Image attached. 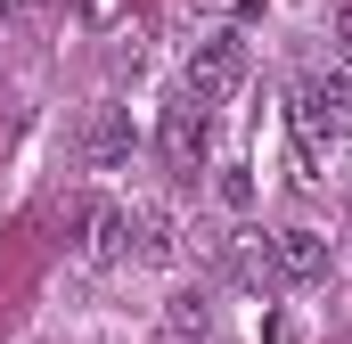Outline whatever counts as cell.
Masks as SVG:
<instances>
[{"label":"cell","instance_id":"obj_2","mask_svg":"<svg viewBox=\"0 0 352 344\" xmlns=\"http://www.w3.org/2000/svg\"><path fill=\"white\" fill-rule=\"evenodd\" d=\"M287 115H303V123H320L336 148L352 140V66H320V74H303V90H295V107Z\"/></svg>","mask_w":352,"mask_h":344},{"label":"cell","instance_id":"obj_5","mask_svg":"<svg viewBox=\"0 0 352 344\" xmlns=\"http://www.w3.org/2000/svg\"><path fill=\"white\" fill-rule=\"evenodd\" d=\"M205 115H213V107H197L188 90L164 107V164H173V172H197V164H205Z\"/></svg>","mask_w":352,"mask_h":344},{"label":"cell","instance_id":"obj_9","mask_svg":"<svg viewBox=\"0 0 352 344\" xmlns=\"http://www.w3.org/2000/svg\"><path fill=\"white\" fill-rule=\"evenodd\" d=\"M336 41H344V58H352V0L336 8Z\"/></svg>","mask_w":352,"mask_h":344},{"label":"cell","instance_id":"obj_7","mask_svg":"<svg viewBox=\"0 0 352 344\" xmlns=\"http://www.w3.org/2000/svg\"><path fill=\"white\" fill-rule=\"evenodd\" d=\"M131 140H123V123H115V107H98V123H90V140H82V156L90 164H115Z\"/></svg>","mask_w":352,"mask_h":344},{"label":"cell","instance_id":"obj_8","mask_svg":"<svg viewBox=\"0 0 352 344\" xmlns=\"http://www.w3.org/2000/svg\"><path fill=\"white\" fill-rule=\"evenodd\" d=\"M205 328H213V303L205 295H180L173 303V336H205Z\"/></svg>","mask_w":352,"mask_h":344},{"label":"cell","instance_id":"obj_6","mask_svg":"<svg viewBox=\"0 0 352 344\" xmlns=\"http://www.w3.org/2000/svg\"><path fill=\"white\" fill-rule=\"evenodd\" d=\"M131 255H140V262H173V255H180L173 213H164V205H140V213H131Z\"/></svg>","mask_w":352,"mask_h":344},{"label":"cell","instance_id":"obj_4","mask_svg":"<svg viewBox=\"0 0 352 344\" xmlns=\"http://www.w3.org/2000/svg\"><path fill=\"white\" fill-rule=\"evenodd\" d=\"M270 279H287V287H311V279H328V238L320 230H278L270 238Z\"/></svg>","mask_w":352,"mask_h":344},{"label":"cell","instance_id":"obj_3","mask_svg":"<svg viewBox=\"0 0 352 344\" xmlns=\"http://www.w3.org/2000/svg\"><path fill=\"white\" fill-rule=\"evenodd\" d=\"M74 230H82V262H123L131 255V213L115 197H90L82 213H74Z\"/></svg>","mask_w":352,"mask_h":344},{"label":"cell","instance_id":"obj_1","mask_svg":"<svg viewBox=\"0 0 352 344\" xmlns=\"http://www.w3.org/2000/svg\"><path fill=\"white\" fill-rule=\"evenodd\" d=\"M238 83H246V41H238V33H205V41L188 50V66H180V90H188L197 107H221Z\"/></svg>","mask_w":352,"mask_h":344},{"label":"cell","instance_id":"obj_10","mask_svg":"<svg viewBox=\"0 0 352 344\" xmlns=\"http://www.w3.org/2000/svg\"><path fill=\"white\" fill-rule=\"evenodd\" d=\"M344 213H352V197H344Z\"/></svg>","mask_w":352,"mask_h":344}]
</instances>
